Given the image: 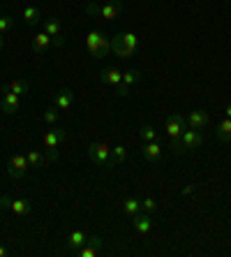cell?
<instances>
[{
	"mask_svg": "<svg viewBox=\"0 0 231 257\" xmlns=\"http://www.w3.org/2000/svg\"><path fill=\"white\" fill-rule=\"evenodd\" d=\"M24 19H26V24L28 26H37L42 21V12H40V7H26L24 10Z\"/></svg>",
	"mask_w": 231,
	"mask_h": 257,
	"instance_id": "cell-24",
	"label": "cell"
},
{
	"mask_svg": "<svg viewBox=\"0 0 231 257\" xmlns=\"http://www.w3.org/2000/svg\"><path fill=\"white\" fill-rule=\"evenodd\" d=\"M3 90H12V93L21 95V93H28L30 90V84L28 81H24V79H14V81H10L7 86H3Z\"/></svg>",
	"mask_w": 231,
	"mask_h": 257,
	"instance_id": "cell-23",
	"label": "cell"
},
{
	"mask_svg": "<svg viewBox=\"0 0 231 257\" xmlns=\"http://www.w3.org/2000/svg\"><path fill=\"white\" fill-rule=\"evenodd\" d=\"M139 79H141V72H139V70H127V72H125L123 81H120V86H118V95L120 97L127 95V93H130V88L136 84V81H139Z\"/></svg>",
	"mask_w": 231,
	"mask_h": 257,
	"instance_id": "cell-12",
	"label": "cell"
},
{
	"mask_svg": "<svg viewBox=\"0 0 231 257\" xmlns=\"http://www.w3.org/2000/svg\"><path fill=\"white\" fill-rule=\"evenodd\" d=\"M215 135H217L219 142H231V118L219 120V125H217V130H215Z\"/></svg>",
	"mask_w": 231,
	"mask_h": 257,
	"instance_id": "cell-22",
	"label": "cell"
},
{
	"mask_svg": "<svg viewBox=\"0 0 231 257\" xmlns=\"http://www.w3.org/2000/svg\"><path fill=\"white\" fill-rule=\"evenodd\" d=\"M44 33L47 35H51V40H54V44L56 47H65V37L60 35V24L56 21V19H47L44 21Z\"/></svg>",
	"mask_w": 231,
	"mask_h": 257,
	"instance_id": "cell-11",
	"label": "cell"
},
{
	"mask_svg": "<svg viewBox=\"0 0 231 257\" xmlns=\"http://www.w3.org/2000/svg\"><path fill=\"white\" fill-rule=\"evenodd\" d=\"M141 211H146V213H155V211H157V202H155L153 197H143L141 199Z\"/></svg>",
	"mask_w": 231,
	"mask_h": 257,
	"instance_id": "cell-30",
	"label": "cell"
},
{
	"mask_svg": "<svg viewBox=\"0 0 231 257\" xmlns=\"http://www.w3.org/2000/svg\"><path fill=\"white\" fill-rule=\"evenodd\" d=\"M88 241V234L81 232V229H74V232H70V236H67V245H70L72 250H77V248H81L83 243Z\"/></svg>",
	"mask_w": 231,
	"mask_h": 257,
	"instance_id": "cell-19",
	"label": "cell"
},
{
	"mask_svg": "<svg viewBox=\"0 0 231 257\" xmlns=\"http://www.w3.org/2000/svg\"><path fill=\"white\" fill-rule=\"evenodd\" d=\"M187 130V120H185V116L180 114H171L169 118H166V137L171 139V146L180 139V135Z\"/></svg>",
	"mask_w": 231,
	"mask_h": 257,
	"instance_id": "cell-6",
	"label": "cell"
},
{
	"mask_svg": "<svg viewBox=\"0 0 231 257\" xmlns=\"http://www.w3.org/2000/svg\"><path fill=\"white\" fill-rule=\"evenodd\" d=\"M196 190V186H187V188H185V190H183V195H192V192H194Z\"/></svg>",
	"mask_w": 231,
	"mask_h": 257,
	"instance_id": "cell-33",
	"label": "cell"
},
{
	"mask_svg": "<svg viewBox=\"0 0 231 257\" xmlns=\"http://www.w3.org/2000/svg\"><path fill=\"white\" fill-rule=\"evenodd\" d=\"M51 35H47V33H37L35 37H33V51L35 54H47L49 49H51Z\"/></svg>",
	"mask_w": 231,
	"mask_h": 257,
	"instance_id": "cell-15",
	"label": "cell"
},
{
	"mask_svg": "<svg viewBox=\"0 0 231 257\" xmlns=\"http://www.w3.org/2000/svg\"><path fill=\"white\" fill-rule=\"evenodd\" d=\"M83 10H86V14H90V17L116 19L120 12H123V3H120V0H113V3H107V5H95V3H88Z\"/></svg>",
	"mask_w": 231,
	"mask_h": 257,
	"instance_id": "cell-4",
	"label": "cell"
},
{
	"mask_svg": "<svg viewBox=\"0 0 231 257\" xmlns=\"http://www.w3.org/2000/svg\"><path fill=\"white\" fill-rule=\"evenodd\" d=\"M26 158H28V165H30V167H40L42 162H44V156H42L40 151H30Z\"/></svg>",
	"mask_w": 231,
	"mask_h": 257,
	"instance_id": "cell-28",
	"label": "cell"
},
{
	"mask_svg": "<svg viewBox=\"0 0 231 257\" xmlns=\"http://www.w3.org/2000/svg\"><path fill=\"white\" fill-rule=\"evenodd\" d=\"M113 40H118L123 47L132 49L134 54H136V49H139V37H136L134 33H118V35H113Z\"/></svg>",
	"mask_w": 231,
	"mask_h": 257,
	"instance_id": "cell-18",
	"label": "cell"
},
{
	"mask_svg": "<svg viewBox=\"0 0 231 257\" xmlns=\"http://www.w3.org/2000/svg\"><path fill=\"white\" fill-rule=\"evenodd\" d=\"M226 118H231V104H226Z\"/></svg>",
	"mask_w": 231,
	"mask_h": 257,
	"instance_id": "cell-35",
	"label": "cell"
},
{
	"mask_svg": "<svg viewBox=\"0 0 231 257\" xmlns=\"http://www.w3.org/2000/svg\"><path fill=\"white\" fill-rule=\"evenodd\" d=\"M10 202H12V197H7V195H3V197H0V209H3V211L10 209Z\"/></svg>",
	"mask_w": 231,
	"mask_h": 257,
	"instance_id": "cell-32",
	"label": "cell"
},
{
	"mask_svg": "<svg viewBox=\"0 0 231 257\" xmlns=\"http://www.w3.org/2000/svg\"><path fill=\"white\" fill-rule=\"evenodd\" d=\"M102 81H104V84H109V86H116V88H118L120 81H123V74H120L118 70L109 67V70L102 72Z\"/></svg>",
	"mask_w": 231,
	"mask_h": 257,
	"instance_id": "cell-20",
	"label": "cell"
},
{
	"mask_svg": "<svg viewBox=\"0 0 231 257\" xmlns=\"http://www.w3.org/2000/svg\"><path fill=\"white\" fill-rule=\"evenodd\" d=\"M123 211L130 215V218H134L136 213H141V202H139L136 197H125L123 199Z\"/></svg>",
	"mask_w": 231,
	"mask_h": 257,
	"instance_id": "cell-21",
	"label": "cell"
},
{
	"mask_svg": "<svg viewBox=\"0 0 231 257\" xmlns=\"http://www.w3.org/2000/svg\"><path fill=\"white\" fill-rule=\"evenodd\" d=\"M67 132L60 127V130H47L42 135V144H44V149H47V160L49 162H56L58 160V146L65 142Z\"/></svg>",
	"mask_w": 231,
	"mask_h": 257,
	"instance_id": "cell-2",
	"label": "cell"
},
{
	"mask_svg": "<svg viewBox=\"0 0 231 257\" xmlns=\"http://www.w3.org/2000/svg\"><path fill=\"white\" fill-rule=\"evenodd\" d=\"M28 158L26 156H12L10 160V167H7V174L12 176V179H24L26 172H28Z\"/></svg>",
	"mask_w": 231,
	"mask_h": 257,
	"instance_id": "cell-7",
	"label": "cell"
},
{
	"mask_svg": "<svg viewBox=\"0 0 231 257\" xmlns=\"http://www.w3.org/2000/svg\"><path fill=\"white\" fill-rule=\"evenodd\" d=\"M7 255V248H5V245H0V257H5Z\"/></svg>",
	"mask_w": 231,
	"mask_h": 257,
	"instance_id": "cell-34",
	"label": "cell"
},
{
	"mask_svg": "<svg viewBox=\"0 0 231 257\" xmlns=\"http://www.w3.org/2000/svg\"><path fill=\"white\" fill-rule=\"evenodd\" d=\"M10 211H12L17 218L28 215L30 211H33V202H30V199H12V202H10Z\"/></svg>",
	"mask_w": 231,
	"mask_h": 257,
	"instance_id": "cell-17",
	"label": "cell"
},
{
	"mask_svg": "<svg viewBox=\"0 0 231 257\" xmlns=\"http://www.w3.org/2000/svg\"><path fill=\"white\" fill-rule=\"evenodd\" d=\"M201 144H203V132L192 127V130H185L183 135H180V139L173 144L171 149H173V153H183V151H196V149H201Z\"/></svg>",
	"mask_w": 231,
	"mask_h": 257,
	"instance_id": "cell-3",
	"label": "cell"
},
{
	"mask_svg": "<svg viewBox=\"0 0 231 257\" xmlns=\"http://www.w3.org/2000/svg\"><path fill=\"white\" fill-rule=\"evenodd\" d=\"M187 125L194 127V130H203V127H208V111H203V109H194V111H190V116H187Z\"/></svg>",
	"mask_w": 231,
	"mask_h": 257,
	"instance_id": "cell-13",
	"label": "cell"
},
{
	"mask_svg": "<svg viewBox=\"0 0 231 257\" xmlns=\"http://www.w3.org/2000/svg\"><path fill=\"white\" fill-rule=\"evenodd\" d=\"M111 156H113V160H116V162H125V160H127V149L118 144L116 149H111Z\"/></svg>",
	"mask_w": 231,
	"mask_h": 257,
	"instance_id": "cell-29",
	"label": "cell"
},
{
	"mask_svg": "<svg viewBox=\"0 0 231 257\" xmlns=\"http://www.w3.org/2000/svg\"><path fill=\"white\" fill-rule=\"evenodd\" d=\"M14 26V19L10 17V14H5V17H0V35H3V33H7V30L12 28Z\"/></svg>",
	"mask_w": 231,
	"mask_h": 257,
	"instance_id": "cell-31",
	"label": "cell"
},
{
	"mask_svg": "<svg viewBox=\"0 0 231 257\" xmlns=\"http://www.w3.org/2000/svg\"><path fill=\"white\" fill-rule=\"evenodd\" d=\"M111 51L118 56V58H130V56H134V51H132V49H127V47H123L118 40H111Z\"/></svg>",
	"mask_w": 231,
	"mask_h": 257,
	"instance_id": "cell-25",
	"label": "cell"
},
{
	"mask_svg": "<svg viewBox=\"0 0 231 257\" xmlns=\"http://www.w3.org/2000/svg\"><path fill=\"white\" fill-rule=\"evenodd\" d=\"M132 227H134L136 234H148L150 229H153V218H150V213H136L134 218H132Z\"/></svg>",
	"mask_w": 231,
	"mask_h": 257,
	"instance_id": "cell-10",
	"label": "cell"
},
{
	"mask_svg": "<svg viewBox=\"0 0 231 257\" xmlns=\"http://www.w3.org/2000/svg\"><path fill=\"white\" fill-rule=\"evenodd\" d=\"M86 47L95 58H104L111 51V40H109L102 30H90L88 37H86Z\"/></svg>",
	"mask_w": 231,
	"mask_h": 257,
	"instance_id": "cell-1",
	"label": "cell"
},
{
	"mask_svg": "<svg viewBox=\"0 0 231 257\" xmlns=\"http://www.w3.org/2000/svg\"><path fill=\"white\" fill-rule=\"evenodd\" d=\"M0 49H3V37H0Z\"/></svg>",
	"mask_w": 231,
	"mask_h": 257,
	"instance_id": "cell-36",
	"label": "cell"
},
{
	"mask_svg": "<svg viewBox=\"0 0 231 257\" xmlns=\"http://www.w3.org/2000/svg\"><path fill=\"white\" fill-rule=\"evenodd\" d=\"M100 248H102V236H88V241L81 245V248H77V250H72L74 255H79V257H95L97 252H100Z\"/></svg>",
	"mask_w": 231,
	"mask_h": 257,
	"instance_id": "cell-8",
	"label": "cell"
},
{
	"mask_svg": "<svg viewBox=\"0 0 231 257\" xmlns=\"http://www.w3.org/2000/svg\"><path fill=\"white\" fill-rule=\"evenodd\" d=\"M141 137L143 142H157V130L153 125H141Z\"/></svg>",
	"mask_w": 231,
	"mask_h": 257,
	"instance_id": "cell-27",
	"label": "cell"
},
{
	"mask_svg": "<svg viewBox=\"0 0 231 257\" xmlns=\"http://www.w3.org/2000/svg\"><path fill=\"white\" fill-rule=\"evenodd\" d=\"M21 107V95L12 93V90H3V100H0V111L5 114H14Z\"/></svg>",
	"mask_w": 231,
	"mask_h": 257,
	"instance_id": "cell-9",
	"label": "cell"
},
{
	"mask_svg": "<svg viewBox=\"0 0 231 257\" xmlns=\"http://www.w3.org/2000/svg\"><path fill=\"white\" fill-rule=\"evenodd\" d=\"M88 158L95 162L97 167H111L113 160H111V146L104 142H93L88 146Z\"/></svg>",
	"mask_w": 231,
	"mask_h": 257,
	"instance_id": "cell-5",
	"label": "cell"
},
{
	"mask_svg": "<svg viewBox=\"0 0 231 257\" xmlns=\"http://www.w3.org/2000/svg\"><path fill=\"white\" fill-rule=\"evenodd\" d=\"M0 12H3V7H0Z\"/></svg>",
	"mask_w": 231,
	"mask_h": 257,
	"instance_id": "cell-37",
	"label": "cell"
},
{
	"mask_svg": "<svg viewBox=\"0 0 231 257\" xmlns=\"http://www.w3.org/2000/svg\"><path fill=\"white\" fill-rule=\"evenodd\" d=\"M54 104L60 109V111L70 109L72 104H74V90H72V88H63L58 95H56V102H54Z\"/></svg>",
	"mask_w": 231,
	"mask_h": 257,
	"instance_id": "cell-16",
	"label": "cell"
},
{
	"mask_svg": "<svg viewBox=\"0 0 231 257\" xmlns=\"http://www.w3.org/2000/svg\"><path fill=\"white\" fill-rule=\"evenodd\" d=\"M141 156L155 165V162H160V158H162V146L157 142H146L141 146Z\"/></svg>",
	"mask_w": 231,
	"mask_h": 257,
	"instance_id": "cell-14",
	"label": "cell"
},
{
	"mask_svg": "<svg viewBox=\"0 0 231 257\" xmlns=\"http://www.w3.org/2000/svg\"><path fill=\"white\" fill-rule=\"evenodd\" d=\"M58 116H60V109L56 107V104L42 111V120H44V123H49V125H54L56 120H58Z\"/></svg>",
	"mask_w": 231,
	"mask_h": 257,
	"instance_id": "cell-26",
	"label": "cell"
}]
</instances>
